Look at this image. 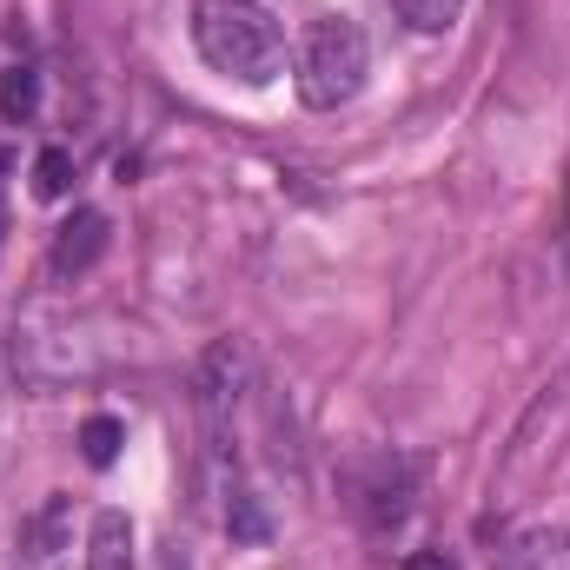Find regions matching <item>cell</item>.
Here are the masks:
<instances>
[{
  "mask_svg": "<svg viewBox=\"0 0 570 570\" xmlns=\"http://www.w3.org/2000/svg\"><path fill=\"white\" fill-rule=\"evenodd\" d=\"M107 246H114V226H107V213H94V206H73V219H60V233H53V253H47V266H53V279H80V273H94V266L107 259Z\"/></svg>",
  "mask_w": 570,
  "mask_h": 570,
  "instance_id": "cell-4",
  "label": "cell"
},
{
  "mask_svg": "<svg viewBox=\"0 0 570 570\" xmlns=\"http://www.w3.org/2000/svg\"><path fill=\"white\" fill-rule=\"evenodd\" d=\"M87 570H134V524L127 511H100L87 531Z\"/></svg>",
  "mask_w": 570,
  "mask_h": 570,
  "instance_id": "cell-7",
  "label": "cell"
},
{
  "mask_svg": "<svg viewBox=\"0 0 570 570\" xmlns=\"http://www.w3.org/2000/svg\"><path fill=\"white\" fill-rule=\"evenodd\" d=\"M498 570H570V524H538L504 544Z\"/></svg>",
  "mask_w": 570,
  "mask_h": 570,
  "instance_id": "cell-6",
  "label": "cell"
},
{
  "mask_svg": "<svg viewBox=\"0 0 570 570\" xmlns=\"http://www.w3.org/2000/svg\"><path fill=\"white\" fill-rule=\"evenodd\" d=\"M365 73H372V47H365V27L358 20H345V13H332V20H312L305 27V40H298V100L312 107V114H338L345 100H358V87H365Z\"/></svg>",
  "mask_w": 570,
  "mask_h": 570,
  "instance_id": "cell-2",
  "label": "cell"
},
{
  "mask_svg": "<svg viewBox=\"0 0 570 570\" xmlns=\"http://www.w3.org/2000/svg\"><path fill=\"white\" fill-rule=\"evenodd\" d=\"M67 551H73V531H67V498L40 504L20 531V564L27 570H67Z\"/></svg>",
  "mask_w": 570,
  "mask_h": 570,
  "instance_id": "cell-5",
  "label": "cell"
},
{
  "mask_svg": "<svg viewBox=\"0 0 570 570\" xmlns=\"http://www.w3.org/2000/svg\"><path fill=\"white\" fill-rule=\"evenodd\" d=\"M33 193H40V199H67V193H73V153H67V146H47V153L33 159Z\"/></svg>",
  "mask_w": 570,
  "mask_h": 570,
  "instance_id": "cell-11",
  "label": "cell"
},
{
  "mask_svg": "<svg viewBox=\"0 0 570 570\" xmlns=\"http://www.w3.org/2000/svg\"><path fill=\"white\" fill-rule=\"evenodd\" d=\"M120 444H127V425H120V419H107V412H94V419L80 425V458H87L94 471H107V464L120 458Z\"/></svg>",
  "mask_w": 570,
  "mask_h": 570,
  "instance_id": "cell-9",
  "label": "cell"
},
{
  "mask_svg": "<svg viewBox=\"0 0 570 570\" xmlns=\"http://www.w3.org/2000/svg\"><path fill=\"white\" fill-rule=\"evenodd\" d=\"M399 7V20L412 27V33H444V27H458V13H464V0H392Z\"/></svg>",
  "mask_w": 570,
  "mask_h": 570,
  "instance_id": "cell-10",
  "label": "cell"
},
{
  "mask_svg": "<svg viewBox=\"0 0 570 570\" xmlns=\"http://www.w3.org/2000/svg\"><path fill=\"white\" fill-rule=\"evenodd\" d=\"M33 107H40V73L33 67H0V120L20 127V120H33Z\"/></svg>",
  "mask_w": 570,
  "mask_h": 570,
  "instance_id": "cell-8",
  "label": "cell"
},
{
  "mask_svg": "<svg viewBox=\"0 0 570 570\" xmlns=\"http://www.w3.org/2000/svg\"><path fill=\"white\" fill-rule=\"evenodd\" d=\"M399 570H458V558H451V551H412Z\"/></svg>",
  "mask_w": 570,
  "mask_h": 570,
  "instance_id": "cell-12",
  "label": "cell"
},
{
  "mask_svg": "<svg viewBox=\"0 0 570 570\" xmlns=\"http://www.w3.org/2000/svg\"><path fill=\"white\" fill-rule=\"evenodd\" d=\"M345 504L358 511L365 531L399 524L405 504H412V464L405 458H365V464H352L345 471Z\"/></svg>",
  "mask_w": 570,
  "mask_h": 570,
  "instance_id": "cell-3",
  "label": "cell"
},
{
  "mask_svg": "<svg viewBox=\"0 0 570 570\" xmlns=\"http://www.w3.org/2000/svg\"><path fill=\"white\" fill-rule=\"evenodd\" d=\"M7 425H13V385H7V372H0V438H7Z\"/></svg>",
  "mask_w": 570,
  "mask_h": 570,
  "instance_id": "cell-13",
  "label": "cell"
},
{
  "mask_svg": "<svg viewBox=\"0 0 570 570\" xmlns=\"http://www.w3.org/2000/svg\"><path fill=\"white\" fill-rule=\"evenodd\" d=\"M193 47L213 73L266 87L285 73V33L259 0H193Z\"/></svg>",
  "mask_w": 570,
  "mask_h": 570,
  "instance_id": "cell-1",
  "label": "cell"
}]
</instances>
